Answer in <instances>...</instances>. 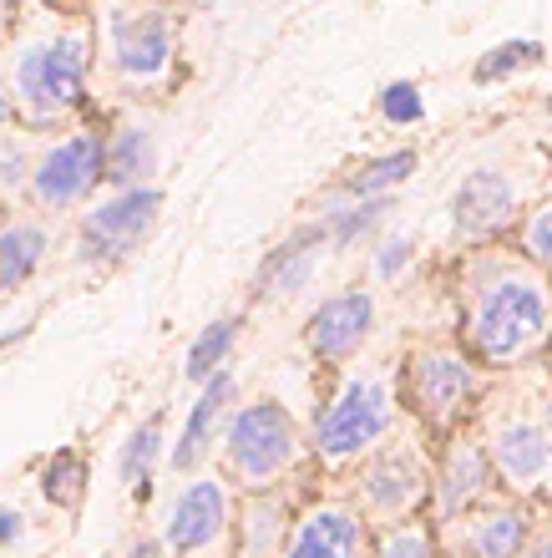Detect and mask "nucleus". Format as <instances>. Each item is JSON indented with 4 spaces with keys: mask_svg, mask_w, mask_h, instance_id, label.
<instances>
[{
    "mask_svg": "<svg viewBox=\"0 0 552 558\" xmlns=\"http://www.w3.org/2000/svg\"><path fill=\"white\" fill-rule=\"evenodd\" d=\"M91 82V36L82 21H51L41 31H26L11 41L5 87H11L15 118L30 133H46L82 112Z\"/></svg>",
    "mask_w": 552,
    "mask_h": 558,
    "instance_id": "f257e3e1",
    "label": "nucleus"
},
{
    "mask_svg": "<svg viewBox=\"0 0 552 558\" xmlns=\"http://www.w3.org/2000/svg\"><path fill=\"white\" fill-rule=\"evenodd\" d=\"M552 336V290L532 269H487L471 279L466 345L481 366H517Z\"/></svg>",
    "mask_w": 552,
    "mask_h": 558,
    "instance_id": "f03ea898",
    "label": "nucleus"
},
{
    "mask_svg": "<svg viewBox=\"0 0 552 558\" xmlns=\"http://www.w3.org/2000/svg\"><path fill=\"white\" fill-rule=\"evenodd\" d=\"M223 483L244 493H274L305 462V432L294 412L274 397L244 401L223 422Z\"/></svg>",
    "mask_w": 552,
    "mask_h": 558,
    "instance_id": "7ed1b4c3",
    "label": "nucleus"
},
{
    "mask_svg": "<svg viewBox=\"0 0 552 558\" xmlns=\"http://www.w3.org/2000/svg\"><path fill=\"white\" fill-rule=\"evenodd\" d=\"M395 422V397L380 376H349L324 397V407L315 412V432L309 447L330 472L360 468L365 457L376 452L380 441L391 437Z\"/></svg>",
    "mask_w": 552,
    "mask_h": 558,
    "instance_id": "20e7f679",
    "label": "nucleus"
},
{
    "mask_svg": "<svg viewBox=\"0 0 552 558\" xmlns=\"http://www.w3.org/2000/svg\"><path fill=\"white\" fill-rule=\"evenodd\" d=\"M431 502V462L426 452H416L410 441H380L376 452L360 462L355 477V508L365 513V523H401L416 518Z\"/></svg>",
    "mask_w": 552,
    "mask_h": 558,
    "instance_id": "39448f33",
    "label": "nucleus"
},
{
    "mask_svg": "<svg viewBox=\"0 0 552 558\" xmlns=\"http://www.w3.org/2000/svg\"><path fill=\"white\" fill-rule=\"evenodd\" d=\"M158 214H162V193L152 189V183L107 193L102 204H91L87 214H82V229H76V254H82L91 269L127 265L132 254L143 250V239L152 234Z\"/></svg>",
    "mask_w": 552,
    "mask_h": 558,
    "instance_id": "423d86ee",
    "label": "nucleus"
},
{
    "mask_svg": "<svg viewBox=\"0 0 552 558\" xmlns=\"http://www.w3.org/2000/svg\"><path fill=\"white\" fill-rule=\"evenodd\" d=\"M102 183V133L91 128H76V133H61L30 158V178L26 193L41 214H66L82 198H91Z\"/></svg>",
    "mask_w": 552,
    "mask_h": 558,
    "instance_id": "0eeeda50",
    "label": "nucleus"
},
{
    "mask_svg": "<svg viewBox=\"0 0 552 558\" xmlns=\"http://www.w3.org/2000/svg\"><path fill=\"white\" fill-rule=\"evenodd\" d=\"M406 401L426 426L451 432L471 412V401H477V366H471V355L451 351V345L416 351L406 361Z\"/></svg>",
    "mask_w": 552,
    "mask_h": 558,
    "instance_id": "6e6552de",
    "label": "nucleus"
},
{
    "mask_svg": "<svg viewBox=\"0 0 552 558\" xmlns=\"http://www.w3.org/2000/svg\"><path fill=\"white\" fill-rule=\"evenodd\" d=\"M177 51L173 15L162 5H127L107 21V61H112L116 82L127 87H152L168 76Z\"/></svg>",
    "mask_w": 552,
    "mask_h": 558,
    "instance_id": "1a4fd4ad",
    "label": "nucleus"
},
{
    "mask_svg": "<svg viewBox=\"0 0 552 558\" xmlns=\"http://www.w3.org/2000/svg\"><path fill=\"white\" fill-rule=\"evenodd\" d=\"M233 529V487L223 477H193L168 508L162 523V554L173 558H198L208 548H219Z\"/></svg>",
    "mask_w": 552,
    "mask_h": 558,
    "instance_id": "9d476101",
    "label": "nucleus"
},
{
    "mask_svg": "<svg viewBox=\"0 0 552 558\" xmlns=\"http://www.w3.org/2000/svg\"><path fill=\"white\" fill-rule=\"evenodd\" d=\"M279 558H370V523L355 502L315 498L290 523Z\"/></svg>",
    "mask_w": 552,
    "mask_h": 558,
    "instance_id": "9b49d317",
    "label": "nucleus"
},
{
    "mask_svg": "<svg viewBox=\"0 0 552 558\" xmlns=\"http://www.w3.org/2000/svg\"><path fill=\"white\" fill-rule=\"evenodd\" d=\"M496 493V472L487 462L481 437H456L446 441L441 462L431 468V513L437 523H456L462 513H471L477 502H487Z\"/></svg>",
    "mask_w": 552,
    "mask_h": 558,
    "instance_id": "f8f14e48",
    "label": "nucleus"
},
{
    "mask_svg": "<svg viewBox=\"0 0 552 558\" xmlns=\"http://www.w3.org/2000/svg\"><path fill=\"white\" fill-rule=\"evenodd\" d=\"M487 462L496 472V487L512 498H532L542 487V472L552 462V437L542 432L538 416H507L487 432Z\"/></svg>",
    "mask_w": 552,
    "mask_h": 558,
    "instance_id": "ddd939ff",
    "label": "nucleus"
},
{
    "mask_svg": "<svg viewBox=\"0 0 552 558\" xmlns=\"http://www.w3.org/2000/svg\"><path fill=\"white\" fill-rule=\"evenodd\" d=\"M456 548L466 558H517L532 533V508L527 498H512V493H492L487 502H477L471 513L456 518Z\"/></svg>",
    "mask_w": 552,
    "mask_h": 558,
    "instance_id": "4468645a",
    "label": "nucleus"
},
{
    "mask_svg": "<svg viewBox=\"0 0 552 558\" xmlns=\"http://www.w3.org/2000/svg\"><path fill=\"white\" fill-rule=\"evenodd\" d=\"M370 330H376V300L365 290H340L315 310V320L305 330V345L320 366H340V361H349V355L360 351Z\"/></svg>",
    "mask_w": 552,
    "mask_h": 558,
    "instance_id": "2eb2a0df",
    "label": "nucleus"
},
{
    "mask_svg": "<svg viewBox=\"0 0 552 558\" xmlns=\"http://www.w3.org/2000/svg\"><path fill=\"white\" fill-rule=\"evenodd\" d=\"M233 401H238V381H233V371H213L204 386H198V401L188 407V422L177 432L173 452H168V468L173 472H198L204 468V457L219 447L223 437V422H229Z\"/></svg>",
    "mask_w": 552,
    "mask_h": 558,
    "instance_id": "dca6fc26",
    "label": "nucleus"
},
{
    "mask_svg": "<svg viewBox=\"0 0 552 558\" xmlns=\"http://www.w3.org/2000/svg\"><path fill=\"white\" fill-rule=\"evenodd\" d=\"M517 214V193H512V178L496 173V168H481L456 189L451 198V223L462 239H492L502 234Z\"/></svg>",
    "mask_w": 552,
    "mask_h": 558,
    "instance_id": "f3484780",
    "label": "nucleus"
},
{
    "mask_svg": "<svg viewBox=\"0 0 552 558\" xmlns=\"http://www.w3.org/2000/svg\"><path fill=\"white\" fill-rule=\"evenodd\" d=\"M290 523L294 513L279 493H248L244 502H233V558H279Z\"/></svg>",
    "mask_w": 552,
    "mask_h": 558,
    "instance_id": "a211bd4d",
    "label": "nucleus"
},
{
    "mask_svg": "<svg viewBox=\"0 0 552 558\" xmlns=\"http://www.w3.org/2000/svg\"><path fill=\"white\" fill-rule=\"evenodd\" d=\"M330 244V234H324V223H305V229H294L279 250L263 254L259 275H254V294L259 300H279V294H294L299 284L309 279V269H315V254Z\"/></svg>",
    "mask_w": 552,
    "mask_h": 558,
    "instance_id": "6ab92c4d",
    "label": "nucleus"
},
{
    "mask_svg": "<svg viewBox=\"0 0 552 558\" xmlns=\"http://www.w3.org/2000/svg\"><path fill=\"white\" fill-rule=\"evenodd\" d=\"M51 254V229L36 219H11L0 223V300L15 294Z\"/></svg>",
    "mask_w": 552,
    "mask_h": 558,
    "instance_id": "aec40b11",
    "label": "nucleus"
},
{
    "mask_svg": "<svg viewBox=\"0 0 552 558\" xmlns=\"http://www.w3.org/2000/svg\"><path fill=\"white\" fill-rule=\"evenodd\" d=\"M152 128L147 122H122L102 137V183L112 189H137L152 173Z\"/></svg>",
    "mask_w": 552,
    "mask_h": 558,
    "instance_id": "412c9836",
    "label": "nucleus"
},
{
    "mask_svg": "<svg viewBox=\"0 0 552 558\" xmlns=\"http://www.w3.org/2000/svg\"><path fill=\"white\" fill-rule=\"evenodd\" d=\"M168 452V441H162V412L147 416L143 426H132L127 441H122V457H116V472H122V483L137 502L152 498V477H158V462Z\"/></svg>",
    "mask_w": 552,
    "mask_h": 558,
    "instance_id": "4be33fe9",
    "label": "nucleus"
},
{
    "mask_svg": "<svg viewBox=\"0 0 552 558\" xmlns=\"http://www.w3.org/2000/svg\"><path fill=\"white\" fill-rule=\"evenodd\" d=\"M370 558H441V533L421 513L370 533Z\"/></svg>",
    "mask_w": 552,
    "mask_h": 558,
    "instance_id": "5701e85b",
    "label": "nucleus"
},
{
    "mask_svg": "<svg viewBox=\"0 0 552 558\" xmlns=\"http://www.w3.org/2000/svg\"><path fill=\"white\" fill-rule=\"evenodd\" d=\"M238 330H244V320L238 315H223V320H213V325H204L198 330V340L188 345V361H183V376L188 381H198L204 386L213 371H223L229 366V355H233V340H238Z\"/></svg>",
    "mask_w": 552,
    "mask_h": 558,
    "instance_id": "b1692460",
    "label": "nucleus"
},
{
    "mask_svg": "<svg viewBox=\"0 0 552 558\" xmlns=\"http://www.w3.org/2000/svg\"><path fill=\"white\" fill-rule=\"evenodd\" d=\"M391 214V198L380 193V198H340L334 214L324 219V234L330 244H360L370 229H380V219Z\"/></svg>",
    "mask_w": 552,
    "mask_h": 558,
    "instance_id": "393cba45",
    "label": "nucleus"
},
{
    "mask_svg": "<svg viewBox=\"0 0 552 558\" xmlns=\"http://www.w3.org/2000/svg\"><path fill=\"white\" fill-rule=\"evenodd\" d=\"M416 173V153L401 147V153H385V158H370L360 173L345 178V198H380V193H391L395 183H406Z\"/></svg>",
    "mask_w": 552,
    "mask_h": 558,
    "instance_id": "a878e982",
    "label": "nucleus"
},
{
    "mask_svg": "<svg viewBox=\"0 0 552 558\" xmlns=\"http://www.w3.org/2000/svg\"><path fill=\"white\" fill-rule=\"evenodd\" d=\"M41 487H46V498L57 502V508H76L82 493H87V462H82L76 452H57L51 462H46Z\"/></svg>",
    "mask_w": 552,
    "mask_h": 558,
    "instance_id": "bb28decb",
    "label": "nucleus"
},
{
    "mask_svg": "<svg viewBox=\"0 0 552 558\" xmlns=\"http://www.w3.org/2000/svg\"><path fill=\"white\" fill-rule=\"evenodd\" d=\"M548 57L538 41H507V46H492L487 57L477 61V82H502V76L523 72V66H538Z\"/></svg>",
    "mask_w": 552,
    "mask_h": 558,
    "instance_id": "cd10ccee",
    "label": "nucleus"
},
{
    "mask_svg": "<svg viewBox=\"0 0 552 558\" xmlns=\"http://www.w3.org/2000/svg\"><path fill=\"white\" fill-rule=\"evenodd\" d=\"M30 143L15 128H5L0 133V198H15V193L26 189V178H30Z\"/></svg>",
    "mask_w": 552,
    "mask_h": 558,
    "instance_id": "c85d7f7f",
    "label": "nucleus"
},
{
    "mask_svg": "<svg viewBox=\"0 0 552 558\" xmlns=\"http://www.w3.org/2000/svg\"><path fill=\"white\" fill-rule=\"evenodd\" d=\"M380 118L395 122V128H406V122H421V118H426L421 87H416V82H391V87L380 92Z\"/></svg>",
    "mask_w": 552,
    "mask_h": 558,
    "instance_id": "c756f323",
    "label": "nucleus"
},
{
    "mask_svg": "<svg viewBox=\"0 0 552 558\" xmlns=\"http://www.w3.org/2000/svg\"><path fill=\"white\" fill-rule=\"evenodd\" d=\"M523 254L542 275H552V204H542L538 214H527L523 223Z\"/></svg>",
    "mask_w": 552,
    "mask_h": 558,
    "instance_id": "7c9ffc66",
    "label": "nucleus"
},
{
    "mask_svg": "<svg viewBox=\"0 0 552 558\" xmlns=\"http://www.w3.org/2000/svg\"><path fill=\"white\" fill-rule=\"evenodd\" d=\"M410 254H416V244H410L406 234H391V239H380V250H376V279H401V269L410 265Z\"/></svg>",
    "mask_w": 552,
    "mask_h": 558,
    "instance_id": "2f4dec72",
    "label": "nucleus"
},
{
    "mask_svg": "<svg viewBox=\"0 0 552 558\" xmlns=\"http://www.w3.org/2000/svg\"><path fill=\"white\" fill-rule=\"evenodd\" d=\"M517 558H552V523H532V533H527V544Z\"/></svg>",
    "mask_w": 552,
    "mask_h": 558,
    "instance_id": "473e14b6",
    "label": "nucleus"
},
{
    "mask_svg": "<svg viewBox=\"0 0 552 558\" xmlns=\"http://www.w3.org/2000/svg\"><path fill=\"white\" fill-rule=\"evenodd\" d=\"M21 533H26V518L15 513V508H5V502H0V548H11L15 538H21Z\"/></svg>",
    "mask_w": 552,
    "mask_h": 558,
    "instance_id": "72a5a7b5",
    "label": "nucleus"
},
{
    "mask_svg": "<svg viewBox=\"0 0 552 558\" xmlns=\"http://www.w3.org/2000/svg\"><path fill=\"white\" fill-rule=\"evenodd\" d=\"M21 26V0H0V41Z\"/></svg>",
    "mask_w": 552,
    "mask_h": 558,
    "instance_id": "f704fd0d",
    "label": "nucleus"
},
{
    "mask_svg": "<svg viewBox=\"0 0 552 558\" xmlns=\"http://www.w3.org/2000/svg\"><path fill=\"white\" fill-rule=\"evenodd\" d=\"M15 122V107H11V87H5V72H0V133Z\"/></svg>",
    "mask_w": 552,
    "mask_h": 558,
    "instance_id": "c9c22d12",
    "label": "nucleus"
},
{
    "mask_svg": "<svg viewBox=\"0 0 552 558\" xmlns=\"http://www.w3.org/2000/svg\"><path fill=\"white\" fill-rule=\"evenodd\" d=\"M26 336H30V320H26V325H15V330H0V355L15 351V345H21Z\"/></svg>",
    "mask_w": 552,
    "mask_h": 558,
    "instance_id": "e433bc0d",
    "label": "nucleus"
},
{
    "mask_svg": "<svg viewBox=\"0 0 552 558\" xmlns=\"http://www.w3.org/2000/svg\"><path fill=\"white\" fill-rule=\"evenodd\" d=\"M158 554H162V548L152 544V538H137V544H132V548H127V554H122V558H158Z\"/></svg>",
    "mask_w": 552,
    "mask_h": 558,
    "instance_id": "4c0bfd02",
    "label": "nucleus"
},
{
    "mask_svg": "<svg viewBox=\"0 0 552 558\" xmlns=\"http://www.w3.org/2000/svg\"><path fill=\"white\" fill-rule=\"evenodd\" d=\"M538 422H542V432H548V437H552V397L542 401V416H538Z\"/></svg>",
    "mask_w": 552,
    "mask_h": 558,
    "instance_id": "58836bf2",
    "label": "nucleus"
},
{
    "mask_svg": "<svg viewBox=\"0 0 552 558\" xmlns=\"http://www.w3.org/2000/svg\"><path fill=\"white\" fill-rule=\"evenodd\" d=\"M538 493H548V502H552V462H548V472H542V487Z\"/></svg>",
    "mask_w": 552,
    "mask_h": 558,
    "instance_id": "ea45409f",
    "label": "nucleus"
},
{
    "mask_svg": "<svg viewBox=\"0 0 552 558\" xmlns=\"http://www.w3.org/2000/svg\"><path fill=\"white\" fill-rule=\"evenodd\" d=\"M441 558H466V554H462V548H446V544H441Z\"/></svg>",
    "mask_w": 552,
    "mask_h": 558,
    "instance_id": "a19ab883",
    "label": "nucleus"
},
{
    "mask_svg": "<svg viewBox=\"0 0 552 558\" xmlns=\"http://www.w3.org/2000/svg\"><path fill=\"white\" fill-rule=\"evenodd\" d=\"M542 112H548V118H552V97H548V102H542Z\"/></svg>",
    "mask_w": 552,
    "mask_h": 558,
    "instance_id": "79ce46f5",
    "label": "nucleus"
},
{
    "mask_svg": "<svg viewBox=\"0 0 552 558\" xmlns=\"http://www.w3.org/2000/svg\"><path fill=\"white\" fill-rule=\"evenodd\" d=\"M41 5H66V0H41Z\"/></svg>",
    "mask_w": 552,
    "mask_h": 558,
    "instance_id": "37998d69",
    "label": "nucleus"
}]
</instances>
